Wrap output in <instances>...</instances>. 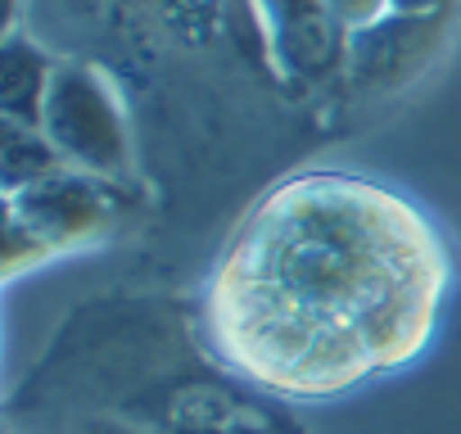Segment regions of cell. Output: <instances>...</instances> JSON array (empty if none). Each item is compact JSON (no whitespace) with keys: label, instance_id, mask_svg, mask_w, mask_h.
Listing matches in <instances>:
<instances>
[{"label":"cell","instance_id":"cell-4","mask_svg":"<svg viewBox=\"0 0 461 434\" xmlns=\"http://www.w3.org/2000/svg\"><path fill=\"white\" fill-rule=\"evenodd\" d=\"M267 32V55L285 77L317 82L348 55V32L326 0H249Z\"/></svg>","mask_w":461,"mask_h":434},{"label":"cell","instance_id":"cell-5","mask_svg":"<svg viewBox=\"0 0 461 434\" xmlns=\"http://www.w3.org/2000/svg\"><path fill=\"white\" fill-rule=\"evenodd\" d=\"M55 68L59 64L46 55L41 41L23 37L19 28L5 32V46H0V118L41 127Z\"/></svg>","mask_w":461,"mask_h":434},{"label":"cell","instance_id":"cell-2","mask_svg":"<svg viewBox=\"0 0 461 434\" xmlns=\"http://www.w3.org/2000/svg\"><path fill=\"white\" fill-rule=\"evenodd\" d=\"M41 131L77 172H91L104 181H122L131 172V136H127V118L113 95V82L82 59H68L55 68Z\"/></svg>","mask_w":461,"mask_h":434},{"label":"cell","instance_id":"cell-9","mask_svg":"<svg viewBox=\"0 0 461 434\" xmlns=\"http://www.w3.org/2000/svg\"><path fill=\"white\" fill-rule=\"evenodd\" d=\"M172 434H263L249 416H240V411H230V416H221V411H208V416H190V420H176V429Z\"/></svg>","mask_w":461,"mask_h":434},{"label":"cell","instance_id":"cell-10","mask_svg":"<svg viewBox=\"0 0 461 434\" xmlns=\"http://www.w3.org/2000/svg\"><path fill=\"white\" fill-rule=\"evenodd\" d=\"M443 0H389V14H407V19H429Z\"/></svg>","mask_w":461,"mask_h":434},{"label":"cell","instance_id":"cell-7","mask_svg":"<svg viewBox=\"0 0 461 434\" xmlns=\"http://www.w3.org/2000/svg\"><path fill=\"white\" fill-rule=\"evenodd\" d=\"M0 154H5V194L10 199L68 167L64 154L50 145V136L41 127L10 122V118H0Z\"/></svg>","mask_w":461,"mask_h":434},{"label":"cell","instance_id":"cell-8","mask_svg":"<svg viewBox=\"0 0 461 434\" xmlns=\"http://www.w3.org/2000/svg\"><path fill=\"white\" fill-rule=\"evenodd\" d=\"M326 10L335 14V23L344 32H357V28H371L389 14V0H326Z\"/></svg>","mask_w":461,"mask_h":434},{"label":"cell","instance_id":"cell-6","mask_svg":"<svg viewBox=\"0 0 461 434\" xmlns=\"http://www.w3.org/2000/svg\"><path fill=\"white\" fill-rule=\"evenodd\" d=\"M140 10H154L158 19H167L176 32L185 37H212V32H240V37H263L267 46V32L258 28V10L245 5V0H131Z\"/></svg>","mask_w":461,"mask_h":434},{"label":"cell","instance_id":"cell-3","mask_svg":"<svg viewBox=\"0 0 461 434\" xmlns=\"http://www.w3.org/2000/svg\"><path fill=\"white\" fill-rule=\"evenodd\" d=\"M10 217L50 254L68 245H86L109 231L113 222V181L64 167L23 194L10 199Z\"/></svg>","mask_w":461,"mask_h":434},{"label":"cell","instance_id":"cell-1","mask_svg":"<svg viewBox=\"0 0 461 434\" xmlns=\"http://www.w3.org/2000/svg\"><path fill=\"white\" fill-rule=\"evenodd\" d=\"M443 281L438 236L407 199L353 176H308L245 222L208 317L236 371L326 398L420 353Z\"/></svg>","mask_w":461,"mask_h":434}]
</instances>
